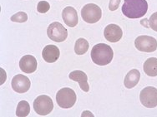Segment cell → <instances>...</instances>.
<instances>
[{"mask_svg":"<svg viewBox=\"0 0 157 117\" xmlns=\"http://www.w3.org/2000/svg\"><path fill=\"white\" fill-rule=\"evenodd\" d=\"M49 9H50V5L46 1H40L37 6V10L40 13H45L49 10Z\"/></svg>","mask_w":157,"mask_h":117,"instance_id":"cell-20","label":"cell"},{"mask_svg":"<svg viewBox=\"0 0 157 117\" xmlns=\"http://www.w3.org/2000/svg\"><path fill=\"white\" fill-rule=\"evenodd\" d=\"M140 100L141 104L147 108H154L157 106V89L148 87L140 91Z\"/></svg>","mask_w":157,"mask_h":117,"instance_id":"cell-7","label":"cell"},{"mask_svg":"<svg viewBox=\"0 0 157 117\" xmlns=\"http://www.w3.org/2000/svg\"><path fill=\"white\" fill-rule=\"evenodd\" d=\"M91 59L99 66H105L111 62L114 52L111 47L105 43H99L94 46L91 51Z\"/></svg>","mask_w":157,"mask_h":117,"instance_id":"cell-2","label":"cell"},{"mask_svg":"<svg viewBox=\"0 0 157 117\" xmlns=\"http://www.w3.org/2000/svg\"><path fill=\"white\" fill-rule=\"evenodd\" d=\"M69 77L70 80L78 82L82 90H84L85 92H88L90 90V86L88 83V76L85 72L83 71H79V70H76V71L70 72Z\"/></svg>","mask_w":157,"mask_h":117,"instance_id":"cell-13","label":"cell"},{"mask_svg":"<svg viewBox=\"0 0 157 117\" xmlns=\"http://www.w3.org/2000/svg\"><path fill=\"white\" fill-rule=\"evenodd\" d=\"M144 72L149 76H157V58L151 57L148 58L144 63L143 66Z\"/></svg>","mask_w":157,"mask_h":117,"instance_id":"cell-16","label":"cell"},{"mask_svg":"<svg viewBox=\"0 0 157 117\" xmlns=\"http://www.w3.org/2000/svg\"><path fill=\"white\" fill-rule=\"evenodd\" d=\"M47 34L48 38L56 42H63L68 37V31L63 25L59 23L55 22L48 26L47 29Z\"/></svg>","mask_w":157,"mask_h":117,"instance_id":"cell-6","label":"cell"},{"mask_svg":"<svg viewBox=\"0 0 157 117\" xmlns=\"http://www.w3.org/2000/svg\"><path fill=\"white\" fill-rule=\"evenodd\" d=\"M135 46L140 51L152 52L157 49V41L152 37L140 36L136 39Z\"/></svg>","mask_w":157,"mask_h":117,"instance_id":"cell-8","label":"cell"},{"mask_svg":"<svg viewBox=\"0 0 157 117\" xmlns=\"http://www.w3.org/2000/svg\"><path fill=\"white\" fill-rule=\"evenodd\" d=\"M83 20L87 23H95L102 17V11L100 7L94 3H88L81 9Z\"/></svg>","mask_w":157,"mask_h":117,"instance_id":"cell-4","label":"cell"},{"mask_svg":"<svg viewBox=\"0 0 157 117\" xmlns=\"http://www.w3.org/2000/svg\"><path fill=\"white\" fill-rule=\"evenodd\" d=\"M62 18L67 26L70 27H75L78 23V13L75 8L71 6L66 7L62 12Z\"/></svg>","mask_w":157,"mask_h":117,"instance_id":"cell-12","label":"cell"},{"mask_svg":"<svg viewBox=\"0 0 157 117\" xmlns=\"http://www.w3.org/2000/svg\"><path fill=\"white\" fill-rule=\"evenodd\" d=\"M121 0H110L109 4V9L110 11H115L120 6Z\"/></svg>","mask_w":157,"mask_h":117,"instance_id":"cell-22","label":"cell"},{"mask_svg":"<svg viewBox=\"0 0 157 117\" xmlns=\"http://www.w3.org/2000/svg\"><path fill=\"white\" fill-rule=\"evenodd\" d=\"M77 96L75 90L70 88H62L56 95V101L59 107L63 109L71 108L75 104Z\"/></svg>","mask_w":157,"mask_h":117,"instance_id":"cell-3","label":"cell"},{"mask_svg":"<svg viewBox=\"0 0 157 117\" xmlns=\"http://www.w3.org/2000/svg\"><path fill=\"white\" fill-rule=\"evenodd\" d=\"M30 113V105L26 101H21L18 104L16 115L18 117H26Z\"/></svg>","mask_w":157,"mask_h":117,"instance_id":"cell-18","label":"cell"},{"mask_svg":"<svg viewBox=\"0 0 157 117\" xmlns=\"http://www.w3.org/2000/svg\"><path fill=\"white\" fill-rule=\"evenodd\" d=\"M28 20V15L26 12H18L11 17V21L14 23H25Z\"/></svg>","mask_w":157,"mask_h":117,"instance_id":"cell-19","label":"cell"},{"mask_svg":"<svg viewBox=\"0 0 157 117\" xmlns=\"http://www.w3.org/2000/svg\"><path fill=\"white\" fill-rule=\"evenodd\" d=\"M104 35L106 40L109 42H117L123 36V32L116 24H109L105 28Z\"/></svg>","mask_w":157,"mask_h":117,"instance_id":"cell-10","label":"cell"},{"mask_svg":"<svg viewBox=\"0 0 157 117\" xmlns=\"http://www.w3.org/2000/svg\"><path fill=\"white\" fill-rule=\"evenodd\" d=\"M140 79V72L136 69H133L127 73L124 80V87L128 89H131L138 84Z\"/></svg>","mask_w":157,"mask_h":117,"instance_id":"cell-15","label":"cell"},{"mask_svg":"<svg viewBox=\"0 0 157 117\" xmlns=\"http://www.w3.org/2000/svg\"><path fill=\"white\" fill-rule=\"evenodd\" d=\"M148 10L146 0H124L122 12L129 18H140L145 15Z\"/></svg>","mask_w":157,"mask_h":117,"instance_id":"cell-1","label":"cell"},{"mask_svg":"<svg viewBox=\"0 0 157 117\" xmlns=\"http://www.w3.org/2000/svg\"><path fill=\"white\" fill-rule=\"evenodd\" d=\"M150 27L153 29L154 31L157 32V12H154L150 18V21H149Z\"/></svg>","mask_w":157,"mask_h":117,"instance_id":"cell-21","label":"cell"},{"mask_svg":"<svg viewBox=\"0 0 157 117\" xmlns=\"http://www.w3.org/2000/svg\"><path fill=\"white\" fill-rule=\"evenodd\" d=\"M31 86L30 80L26 76L18 74L12 79L13 90L17 93H24L29 90Z\"/></svg>","mask_w":157,"mask_h":117,"instance_id":"cell-9","label":"cell"},{"mask_svg":"<svg viewBox=\"0 0 157 117\" xmlns=\"http://www.w3.org/2000/svg\"><path fill=\"white\" fill-rule=\"evenodd\" d=\"M54 109V103L48 96H39L33 101V110L39 115H47Z\"/></svg>","mask_w":157,"mask_h":117,"instance_id":"cell-5","label":"cell"},{"mask_svg":"<svg viewBox=\"0 0 157 117\" xmlns=\"http://www.w3.org/2000/svg\"><path fill=\"white\" fill-rule=\"evenodd\" d=\"M37 60L31 55H25L22 57L19 62V67L22 72L25 73H33L37 70Z\"/></svg>","mask_w":157,"mask_h":117,"instance_id":"cell-11","label":"cell"},{"mask_svg":"<svg viewBox=\"0 0 157 117\" xmlns=\"http://www.w3.org/2000/svg\"><path fill=\"white\" fill-rule=\"evenodd\" d=\"M89 50V42L85 38H78L75 42V51L77 55H84Z\"/></svg>","mask_w":157,"mask_h":117,"instance_id":"cell-17","label":"cell"},{"mask_svg":"<svg viewBox=\"0 0 157 117\" xmlns=\"http://www.w3.org/2000/svg\"><path fill=\"white\" fill-rule=\"evenodd\" d=\"M59 49L55 45H47L42 51L43 58L48 63L55 62L59 59Z\"/></svg>","mask_w":157,"mask_h":117,"instance_id":"cell-14","label":"cell"}]
</instances>
